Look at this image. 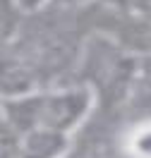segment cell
Wrapping results in <instances>:
<instances>
[{
  "instance_id": "cell-1",
  "label": "cell",
  "mask_w": 151,
  "mask_h": 158,
  "mask_svg": "<svg viewBox=\"0 0 151 158\" xmlns=\"http://www.w3.org/2000/svg\"><path fill=\"white\" fill-rule=\"evenodd\" d=\"M94 110L96 98L91 89L74 79L41 86L10 101H0V120L17 134L43 127L72 137L86 125Z\"/></svg>"
},
{
  "instance_id": "cell-2",
  "label": "cell",
  "mask_w": 151,
  "mask_h": 158,
  "mask_svg": "<svg viewBox=\"0 0 151 158\" xmlns=\"http://www.w3.org/2000/svg\"><path fill=\"white\" fill-rule=\"evenodd\" d=\"M46 86L41 74L10 39L0 43V101H10Z\"/></svg>"
},
{
  "instance_id": "cell-3",
  "label": "cell",
  "mask_w": 151,
  "mask_h": 158,
  "mask_svg": "<svg viewBox=\"0 0 151 158\" xmlns=\"http://www.w3.org/2000/svg\"><path fill=\"white\" fill-rule=\"evenodd\" d=\"M72 137L55 129H31L19 134V158H65Z\"/></svg>"
},
{
  "instance_id": "cell-4",
  "label": "cell",
  "mask_w": 151,
  "mask_h": 158,
  "mask_svg": "<svg viewBox=\"0 0 151 158\" xmlns=\"http://www.w3.org/2000/svg\"><path fill=\"white\" fill-rule=\"evenodd\" d=\"M125 158H151V120H132L120 137Z\"/></svg>"
},
{
  "instance_id": "cell-5",
  "label": "cell",
  "mask_w": 151,
  "mask_h": 158,
  "mask_svg": "<svg viewBox=\"0 0 151 158\" xmlns=\"http://www.w3.org/2000/svg\"><path fill=\"white\" fill-rule=\"evenodd\" d=\"M0 158H19V134L0 120Z\"/></svg>"
},
{
  "instance_id": "cell-6",
  "label": "cell",
  "mask_w": 151,
  "mask_h": 158,
  "mask_svg": "<svg viewBox=\"0 0 151 158\" xmlns=\"http://www.w3.org/2000/svg\"><path fill=\"white\" fill-rule=\"evenodd\" d=\"M48 5V0H10L12 12L19 17V15H31V12H39Z\"/></svg>"
},
{
  "instance_id": "cell-7",
  "label": "cell",
  "mask_w": 151,
  "mask_h": 158,
  "mask_svg": "<svg viewBox=\"0 0 151 158\" xmlns=\"http://www.w3.org/2000/svg\"><path fill=\"white\" fill-rule=\"evenodd\" d=\"M12 29H15V19H12V10L7 7H0V43L10 39Z\"/></svg>"
},
{
  "instance_id": "cell-8",
  "label": "cell",
  "mask_w": 151,
  "mask_h": 158,
  "mask_svg": "<svg viewBox=\"0 0 151 158\" xmlns=\"http://www.w3.org/2000/svg\"><path fill=\"white\" fill-rule=\"evenodd\" d=\"M96 0H48V5L53 7H62V10H86Z\"/></svg>"
},
{
  "instance_id": "cell-9",
  "label": "cell",
  "mask_w": 151,
  "mask_h": 158,
  "mask_svg": "<svg viewBox=\"0 0 151 158\" xmlns=\"http://www.w3.org/2000/svg\"><path fill=\"white\" fill-rule=\"evenodd\" d=\"M139 77H144L146 81H151V53L139 55Z\"/></svg>"
},
{
  "instance_id": "cell-10",
  "label": "cell",
  "mask_w": 151,
  "mask_h": 158,
  "mask_svg": "<svg viewBox=\"0 0 151 158\" xmlns=\"http://www.w3.org/2000/svg\"><path fill=\"white\" fill-rule=\"evenodd\" d=\"M0 7H7V10H12V7H10V0H0Z\"/></svg>"
}]
</instances>
